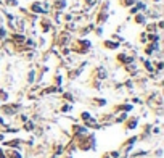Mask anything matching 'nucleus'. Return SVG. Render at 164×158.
Wrapping results in <instances>:
<instances>
[{
	"label": "nucleus",
	"mask_w": 164,
	"mask_h": 158,
	"mask_svg": "<svg viewBox=\"0 0 164 158\" xmlns=\"http://www.w3.org/2000/svg\"><path fill=\"white\" fill-rule=\"evenodd\" d=\"M71 110H73V103H63L61 108H60V111H61V113H69Z\"/></svg>",
	"instance_id": "obj_12"
},
{
	"label": "nucleus",
	"mask_w": 164,
	"mask_h": 158,
	"mask_svg": "<svg viewBox=\"0 0 164 158\" xmlns=\"http://www.w3.org/2000/svg\"><path fill=\"white\" fill-rule=\"evenodd\" d=\"M0 106H2V102H0Z\"/></svg>",
	"instance_id": "obj_29"
},
{
	"label": "nucleus",
	"mask_w": 164,
	"mask_h": 158,
	"mask_svg": "<svg viewBox=\"0 0 164 158\" xmlns=\"http://www.w3.org/2000/svg\"><path fill=\"white\" fill-rule=\"evenodd\" d=\"M134 21L140 26H145L148 23V18L145 16V13H137V15H134Z\"/></svg>",
	"instance_id": "obj_9"
},
{
	"label": "nucleus",
	"mask_w": 164,
	"mask_h": 158,
	"mask_svg": "<svg viewBox=\"0 0 164 158\" xmlns=\"http://www.w3.org/2000/svg\"><path fill=\"white\" fill-rule=\"evenodd\" d=\"M5 5H8V7H18V0H5Z\"/></svg>",
	"instance_id": "obj_19"
},
{
	"label": "nucleus",
	"mask_w": 164,
	"mask_h": 158,
	"mask_svg": "<svg viewBox=\"0 0 164 158\" xmlns=\"http://www.w3.org/2000/svg\"><path fill=\"white\" fill-rule=\"evenodd\" d=\"M27 119H29V118H27V115H20V121H21L23 124H24Z\"/></svg>",
	"instance_id": "obj_24"
},
{
	"label": "nucleus",
	"mask_w": 164,
	"mask_h": 158,
	"mask_svg": "<svg viewBox=\"0 0 164 158\" xmlns=\"http://www.w3.org/2000/svg\"><path fill=\"white\" fill-rule=\"evenodd\" d=\"M142 105L143 103V102H142V99H140V97H134V99H132V105Z\"/></svg>",
	"instance_id": "obj_22"
},
{
	"label": "nucleus",
	"mask_w": 164,
	"mask_h": 158,
	"mask_svg": "<svg viewBox=\"0 0 164 158\" xmlns=\"http://www.w3.org/2000/svg\"><path fill=\"white\" fill-rule=\"evenodd\" d=\"M63 99H64V100H68L69 103H74V97L69 94V92H64V94H63Z\"/></svg>",
	"instance_id": "obj_17"
},
{
	"label": "nucleus",
	"mask_w": 164,
	"mask_h": 158,
	"mask_svg": "<svg viewBox=\"0 0 164 158\" xmlns=\"http://www.w3.org/2000/svg\"><path fill=\"white\" fill-rule=\"evenodd\" d=\"M7 36H8L7 27H5V26H0V40H5V39H7Z\"/></svg>",
	"instance_id": "obj_14"
},
{
	"label": "nucleus",
	"mask_w": 164,
	"mask_h": 158,
	"mask_svg": "<svg viewBox=\"0 0 164 158\" xmlns=\"http://www.w3.org/2000/svg\"><path fill=\"white\" fill-rule=\"evenodd\" d=\"M93 76H95L97 81H105V79L108 77V71L105 66H97L95 71H93Z\"/></svg>",
	"instance_id": "obj_4"
},
{
	"label": "nucleus",
	"mask_w": 164,
	"mask_h": 158,
	"mask_svg": "<svg viewBox=\"0 0 164 158\" xmlns=\"http://www.w3.org/2000/svg\"><path fill=\"white\" fill-rule=\"evenodd\" d=\"M0 110H2V113L5 115V116H15L20 113V110H21V105L20 103H10V105H3V106H0Z\"/></svg>",
	"instance_id": "obj_1"
},
{
	"label": "nucleus",
	"mask_w": 164,
	"mask_h": 158,
	"mask_svg": "<svg viewBox=\"0 0 164 158\" xmlns=\"http://www.w3.org/2000/svg\"><path fill=\"white\" fill-rule=\"evenodd\" d=\"M140 42H142V44H148V40H147V32H142V34H140Z\"/></svg>",
	"instance_id": "obj_21"
},
{
	"label": "nucleus",
	"mask_w": 164,
	"mask_h": 158,
	"mask_svg": "<svg viewBox=\"0 0 164 158\" xmlns=\"http://www.w3.org/2000/svg\"><path fill=\"white\" fill-rule=\"evenodd\" d=\"M154 155H156V158H161L162 156V148H158V150L154 152Z\"/></svg>",
	"instance_id": "obj_25"
},
{
	"label": "nucleus",
	"mask_w": 164,
	"mask_h": 158,
	"mask_svg": "<svg viewBox=\"0 0 164 158\" xmlns=\"http://www.w3.org/2000/svg\"><path fill=\"white\" fill-rule=\"evenodd\" d=\"M93 103H95L97 106H105L108 102H106L105 99H93Z\"/></svg>",
	"instance_id": "obj_16"
},
{
	"label": "nucleus",
	"mask_w": 164,
	"mask_h": 158,
	"mask_svg": "<svg viewBox=\"0 0 164 158\" xmlns=\"http://www.w3.org/2000/svg\"><path fill=\"white\" fill-rule=\"evenodd\" d=\"M5 158H24V156L20 152V148H8V150H5Z\"/></svg>",
	"instance_id": "obj_7"
},
{
	"label": "nucleus",
	"mask_w": 164,
	"mask_h": 158,
	"mask_svg": "<svg viewBox=\"0 0 164 158\" xmlns=\"http://www.w3.org/2000/svg\"><path fill=\"white\" fill-rule=\"evenodd\" d=\"M153 3H161V0H151Z\"/></svg>",
	"instance_id": "obj_27"
},
{
	"label": "nucleus",
	"mask_w": 164,
	"mask_h": 158,
	"mask_svg": "<svg viewBox=\"0 0 164 158\" xmlns=\"http://www.w3.org/2000/svg\"><path fill=\"white\" fill-rule=\"evenodd\" d=\"M95 34L100 37V36H103V27L101 26H98V27H95Z\"/></svg>",
	"instance_id": "obj_23"
},
{
	"label": "nucleus",
	"mask_w": 164,
	"mask_h": 158,
	"mask_svg": "<svg viewBox=\"0 0 164 158\" xmlns=\"http://www.w3.org/2000/svg\"><path fill=\"white\" fill-rule=\"evenodd\" d=\"M103 158H111V156H110V155H108V153H106V155H105V156H103Z\"/></svg>",
	"instance_id": "obj_28"
},
{
	"label": "nucleus",
	"mask_w": 164,
	"mask_h": 158,
	"mask_svg": "<svg viewBox=\"0 0 164 158\" xmlns=\"http://www.w3.org/2000/svg\"><path fill=\"white\" fill-rule=\"evenodd\" d=\"M3 141H5V134L0 132V142H3Z\"/></svg>",
	"instance_id": "obj_26"
},
{
	"label": "nucleus",
	"mask_w": 164,
	"mask_h": 158,
	"mask_svg": "<svg viewBox=\"0 0 164 158\" xmlns=\"http://www.w3.org/2000/svg\"><path fill=\"white\" fill-rule=\"evenodd\" d=\"M90 118H92V115L88 113V111H82V113H81V119H82V121H87V119H90Z\"/></svg>",
	"instance_id": "obj_18"
},
{
	"label": "nucleus",
	"mask_w": 164,
	"mask_h": 158,
	"mask_svg": "<svg viewBox=\"0 0 164 158\" xmlns=\"http://www.w3.org/2000/svg\"><path fill=\"white\" fill-rule=\"evenodd\" d=\"M138 121H140V118L138 116H134V118H127L125 119V129H129V131H134L135 128L138 126Z\"/></svg>",
	"instance_id": "obj_6"
},
{
	"label": "nucleus",
	"mask_w": 164,
	"mask_h": 158,
	"mask_svg": "<svg viewBox=\"0 0 164 158\" xmlns=\"http://www.w3.org/2000/svg\"><path fill=\"white\" fill-rule=\"evenodd\" d=\"M8 92L5 90V89H0V102H8Z\"/></svg>",
	"instance_id": "obj_13"
},
{
	"label": "nucleus",
	"mask_w": 164,
	"mask_h": 158,
	"mask_svg": "<svg viewBox=\"0 0 164 158\" xmlns=\"http://www.w3.org/2000/svg\"><path fill=\"white\" fill-rule=\"evenodd\" d=\"M88 134V129L84 126V124H73V137L74 139H79V137H84Z\"/></svg>",
	"instance_id": "obj_2"
},
{
	"label": "nucleus",
	"mask_w": 164,
	"mask_h": 158,
	"mask_svg": "<svg viewBox=\"0 0 164 158\" xmlns=\"http://www.w3.org/2000/svg\"><path fill=\"white\" fill-rule=\"evenodd\" d=\"M40 29H42V34H48V32L53 29V23H51L50 18H42L40 20Z\"/></svg>",
	"instance_id": "obj_3"
},
{
	"label": "nucleus",
	"mask_w": 164,
	"mask_h": 158,
	"mask_svg": "<svg viewBox=\"0 0 164 158\" xmlns=\"http://www.w3.org/2000/svg\"><path fill=\"white\" fill-rule=\"evenodd\" d=\"M31 13H32V15H48V13L44 10V7H42L40 2L31 3Z\"/></svg>",
	"instance_id": "obj_5"
},
{
	"label": "nucleus",
	"mask_w": 164,
	"mask_h": 158,
	"mask_svg": "<svg viewBox=\"0 0 164 158\" xmlns=\"http://www.w3.org/2000/svg\"><path fill=\"white\" fill-rule=\"evenodd\" d=\"M108 155H110L111 158H121V152L119 150H114V152H110Z\"/></svg>",
	"instance_id": "obj_20"
},
{
	"label": "nucleus",
	"mask_w": 164,
	"mask_h": 158,
	"mask_svg": "<svg viewBox=\"0 0 164 158\" xmlns=\"http://www.w3.org/2000/svg\"><path fill=\"white\" fill-rule=\"evenodd\" d=\"M103 47L108 49V50H118L121 47V42H118V40H113V39H110V40H105L103 42Z\"/></svg>",
	"instance_id": "obj_8"
},
{
	"label": "nucleus",
	"mask_w": 164,
	"mask_h": 158,
	"mask_svg": "<svg viewBox=\"0 0 164 158\" xmlns=\"http://www.w3.org/2000/svg\"><path fill=\"white\" fill-rule=\"evenodd\" d=\"M137 0H121V5L122 7H134Z\"/></svg>",
	"instance_id": "obj_15"
},
{
	"label": "nucleus",
	"mask_w": 164,
	"mask_h": 158,
	"mask_svg": "<svg viewBox=\"0 0 164 158\" xmlns=\"http://www.w3.org/2000/svg\"><path fill=\"white\" fill-rule=\"evenodd\" d=\"M36 76H37L36 69H29V73H27V84H34V82H36Z\"/></svg>",
	"instance_id": "obj_11"
},
{
	"label": "nucleus",
	"mask_w": 164,
	"mask_h": 158,
	"mask_svg": "<svg viewBox=\"0 0 164 158\" xmlns=\"http://www.w3.org/2000/svg\"><path fill=\"white\" fill-rule=\"evenodd\" d=\"M23 129H24V131H27V132L36 131V121H29V119H27V121L23 124Z\"/></svg>",
	"instance_id": "obj_10"
}]
</instances>
